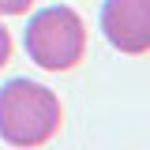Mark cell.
Segmentation results:
<instances>
[{
	"instance_id": "cell-3",
	"label": "cell",
	"mask_w": 150,
	"mask_h": 150,
	"mask_svg": "<svg viewBox=\"0 0 150 150\" xmlns=\"http://www.w3.org/2000/svg\"><path fill=\"white\" fill-rule=\"evenodd\" d=\"M101 30L112 49L128 56L150 53V0H105Z\"/></svg>"
},
{
	"instance_id": "cell-1",
	"label": "cell",
	"mask_w": 150,
	"mask_h": 150,
	"mask_svg": "<svg viewBox=\"0 0 150 150\" xmlns=\"http://www.w3.org/2000/svg\"><path fill=\"white\" fill-rule=\"evenodd\" d=\"M60 124H64V109L49 86L30 79H11L0 86V139L8 146H45L60 131Z\"/></svg>"
},
{
	"instance_id": "cell-2",
	"label": "cell",
	"mask_w": 150,
	"mask_h": 150,
	"mask_svg": "<svg viewBox=\"0 0 150 150\" xmlns=\"http://www.w3.org/2000/svg\"><path fill=\"white\" fill-rule=\"evenodd\" d=\"M26 53L41 71H71L86 53V26L79 11L64 4L41 8L26 26Z\"/></svg>"
},
{
	"instance_id": "cell-5",
	"label": "cell",
	"mask_w": 150,
	"mask_h": 150,
	"mask_svg": "<svg viewBox=\"0 0 150 150\" xmlns=\"http://www.w3.org/2000/svg\"><path fill=\"white\" fill-rule=\"evenodd\" d=\"M8 60H11V34L0 26V68H4Z\"/></svg>"
},
{
	"instance_id": "cell-4",
	"label": "cell",
	"mask_w": 150,
	"mask_h": 150,
	"mask_svg": "<svg viewBox=\"0 0 150 150\" xmlns=\"http://www.w3.org/2000/svg\"><path fill=\"white\" fill-rule=\"evenodd\" d=\"M34 0H0V15H26Z\"/></svg>"
}]
</instances>
